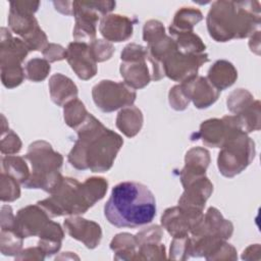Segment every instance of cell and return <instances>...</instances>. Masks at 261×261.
I'll return each instance as SVG.
<instances>
[{"mask_svg":"<svg viewBox=\"0 0 261 261\" xmlns=\"http://www.w3.org/2000/svg\"><path fill=\"white\" fill-rule=\"evenodd\" d=\"M76 130L79 138L68 154L69 163L76 169L89 168L92 172L109 170L123 144L121 137L91 113Z\"/></svg>","mask_w":261,"mask_h":261,"instance_id":"cell-1","label":"cell"},{"mask_svg":"<svg viewBox=\"0 0 261 261\" xmlns=\"http://www.w3.org/2000/svg\"><path fill=\"white\" fill-rule=\"evenodd\" d=\"M156 200L143 184L123 181L111 191L104 216L116 227L136 228L150 223L156 215Z\"/></svg>","mask_w":261,"mask_h":261,"instance_id":"cell-2","label":"cell"},{"mask_svg":"<svg viewBox=\"0 0 261 261\" xmlns=\"http://www.w3.org/2000/svg\"><path fill=\"white\" fill-rule=\"evenodd\" d=\"M259 2L215 1L207 15V29L216 42L242 39L254 34L260 23Z\"/></svg>","mask_w":261,"mask_h":261,"instance_id":"cell-3","label":"cell"},{"mask_svg":"<svg viewBox=\"0 0 261 261\" xmlns=\"http://www.w3.org/2000/svg\"><path fill=\"white\" fill-rule=\"evenodd\" d=\"M107 188L108 182L103 177H90L83 184L64 177L52 196L37 204L50 216L83 214L104 197Z\"/></svg>","mask_w":261,"mask_h":261,"instance_id":"cell-4","label":"cell"},{"mask_svg":"<svg viewBox=\"0 0 261 261\" xmlns=\"http://www.w3.org/2000/svg\"><path fill=\"white\" fill-rule=\"evenodd\" d=\"M25 159L31 162L32 174L23 187L42 189L52 194L63 178L59 171L63 162L62 156L53 151L47 142L37 141L30 145Z\"/></svg>","mask_w":261,"mask_h":261,"instance_id":"cell-5","label":"cell"},{"mask_svg":"<svg viewBox=\"0 0 261 261\" xmlns=\"http://www.w3.org/2000/svg\"><path fill=\"white\" fill-rule=\"evenodd\" d=\"M39 5L38 1L10 2L8 25L13 33L22 38L29 50L43 52L48 46L47 37L34 16Z\"/></svg>","mask_w":261,"mask_h":261,"instance_id":"cell-6","label":"cell"},{"mask_svg":"<svg viewBox=\"0 0 261 261\" xmlns=\"http://www.w3.org/2000/svg\"><path fill=\"white\" fill-rule=\"evenodd\" d=\"M221 148L217 165L219 172L226 177L241 173L255 156L254 142L240 128L230 130Z\"/></svg>","mask_w":261,"mask_h":261,"instance_id":"cell-7","label":"cell"},{"mask_svg":"<svg viewBox=\"0 0 261 261\" xmlns=\"http://www.w3.org/2000/svg\"><path fill=\"white\" fill-rule=\"evenodd\" d=\"M75 25L72 36L76 42L89 43L95 41L96 25L99 15L112 11L113 1H72Z\"/></svg>","mask_w":261,"mask_h":261,"instance_id":"cell-8","label":"cell"},{"mask_svg":"<svg viewBox=\"0 0 261 261\" xmlns=\"http://www.w3.org/2000/svg\"><path fill=\"white\" fill-rule=\"evenodd\" d=\"M92 96L100 110L112 112L121 107L132 106L137 94L125 83L103 80L93 87Z\"/></svg>","mask_w":261,"mask_h":261,"instance_id":"cell-9","label":"cell"},{"mask_svg":"<svg viewBox=\"0 0 261 261\" xmlns=\"http://www.w3.org/2000/svg\"><path fill=\"white\" fill-rule=\"evenodd\" d=\"M209 61L208 54H187L177 50L176 45L162 61L164 75L175 82L185 83L197 76L198 69Z\"/></svg>","mask_w":261,"mask_h":261,"instance_id":"cell-10","label":"cell"},{"mask_svg":"<svg viewBox=\"0 0 261 261\" xmlns=\"http://www.w3.org/2000/svg\"><path fill=\"white\" fill-rule=\"evenodd\" d=\"M49 222V214L40 205H30L18 210L12 230L21 239L39 236Z\"/></svg>","mask_w":261,"mask_h":261,"instance_id":"cell-11","label":"cell"},{"mask_svg":"<svg viewBox=\"0 0 261 261\" xmlns=\"http://www.w3.org/2000/svg\"><path fill=\"white\" fill-rule=\"evenodd\" d=\"M236 127L241 129L237 116H224L221 120L217 118L208 119L201 123L200 130L193 135L196 137L193 140L201 139L206 146L220 148L230 130Z\"/></svg>","mask_w":261,"mask_h":261,"instance_id":"cell-12","label":"cell"},{"mask_svg":"<svg viewBox=\"0 0 261 261\" xmlns=\"http://www.w3.org/2000/svg\"><path fill=\"white\" fill-rule=\"evenodd\" d=\"M202 216V213H195L177 206L165 210L161 217V223L173 238H185Z\"/></svg>","mask_w":261,"mask_h":261,"instance_id":"cell-13","label":"cell"},{"mask_svg":"<svg viewBox=\"0 0 261 261\" xmlns=\"http://www.w3.org/2000/svg\"><path fill=\"white\" fill-rule=\"evenodd\" d=\"M66 59L75 74L84 81L92 79L97 73V62L91 53L90 46L86 43L76 41L69 43Z\"/></svg>","mask_w":261,"mask_h":261,"instance_id":"cell-14","label":"cell"},{"mask_svg":"<svg viewBox=\"0 0 261 261\" xmlns=\"http://www.w3.org/2000/svg\"><path fill=\"white\" fill-rule=\"evenodd\" d=\"M233 226L231 222L224 219L216 208L210 207L205 216L203 215L192 228L191 233L193 237L214 236L222 240H226L230 238Z\"/></svg>","mask_w":261,"mask_h":261,"instance_id":"cell-15","label":"cell"},{"mask_svg":"<svg viewBox=\"0 0 261 261\" xmlns=\"http://www.w3.org/2000/svg\"><path fill=\"white\" fill-rule=\"evenodd\" d=\"M180 86L187 97L199 109L209 107L219 97V91L204 76H195L190 81L181 83Z\"/></svg>","mask_w":261,"mask_h":261,"instance_id":"cell-16","label":"cell"},{"mask_svg":"<svg viewBox=\"0 0 261 261\" xmlns=\"http://www.w3.org/2000/svg\"><path fill=\"white\" fill-rule=\"evenodd\" d=\"M64 227L72 239L83 242L89 249H94L100 244L102 230L100 225L94 221L71 217L64 220Z\"/></svg>","mask_w":261,"mask_h":261,"instance_id":"cell-17","label":"cell"},{"mask_svg":"<svg viewBox=\"0 0 261 261\" xmlns=\"http://www.w3.org/2000/svg\"><path fill=\"white\" fill-rule=\"evenodd\" d=\"M133 24L125 15L109 14L101 19L99 31L107 41L123 42L133 36Z\"/></svg>","mask_w":261,"mask_h":261,"instance_id":"cell-18","label":"cell"},{"mask_svg":"<svg viewBox=\"0 0 261 261\" xmlns=\"http://www.w3.org/2000/svg\"><path fill=\"white\" fill-rule=\"evenodd\" d=\"M148 57L123 60L120 64V74L124 83L132 89H142L146 87L151 80L149 69L146 63Z\"/></svg>","mask_w":261,"mask_h":261,"instance_id":"cell-19","label":"cell"},{"mask_svg":"<svg viewBox=\"0 0 261 261\" xmlns=\"http://www.w3.org/2000/svg\"><path fill=\"white\" fill-rule=\"evenodd\" d=\"M49 90L52 101L58 106H64L69 101L76 98L77 88L70 79L61 73L51 76Z\"/></svg>","mask_w":261,"mask_h":261,"instance_id":"cell-20","label":"cell"},{"mask_svg":"<svg viewBox=\"0 0 261 261\" xmlns=\"http://www.w3.org/2000/svg\"><path fill=\"white\" fill-rule=\"evenodd\" d=\"M238 77V71L232 63L226 60H217L208 70L207 80L219 92L230 87Z\"/></svg>","mask_w":261,"mask_h":261,"instance_id":"cell-21","label":"cell"},{"mask_svg":"<svg viewBox=\"0 0 261 261\" xmlns=\"http://www.w3.org/2000/svg\"><path fill=\"white\" fill-rule=\"evenodd\" d=\"M143 125L142 111L135 106H127L123 108L117 115L116 126L126 137H135Z\"/></svg>","mask_w":261,"mask_h":261,"instance_id":"cell-22","label":"cell"},{"mask_svg":"<svg viewBox=\"0 0 261 261\" xmlns=\"http://www.w3.org/2000/svg\"><path fill=\"white\" fill-rule=\"evenodd\" d=\"M63 236L64 233L59 223L50 220L39 234L40 241L38 245L44 251L46 256H51L59 251Z\"/></svg>","mask_w":261,"mask_h":261,"instance_id":"cell-23","label":"cell"},{"mask_svg":"<svg viewBox=\"0 0 261 261\" xmlns=\"http://www.w3.org/2000/svg\"><path fill=\"white\" fill-rule=\"evenodd\" d=\"M203 19V14L200 10L193 7H181L177 10L174 18L169 25L170 35L182 32L193 31L194 25Z\"/></svg>","mask_w":261,"mask_h":261,"instance_id":"cell-24","label":"cell"},{"mask_svg":"<svg viewBox=\"0 0 261 261\" xmlns=\"http://www.w3.org/2000/svg\"><path fill=\"white\" fill-rule=\"evenodd\" d=\"M209 152L203 148L196 147L186 154V166L180 171L181 175H200L205 174L209 164Z\"/></svg>","mask_w":261,"mask_h":261,"instance_id":"cell-25","label":"cell"},{"mask_svg":"<svg viewBox=\"0 0 261 261\" xmlns=\"http://www.w3.org/2000/svg\"><path fill=\"white\" fill-rule=\"evenodd\" d=\"M2 172L13 177L19 184H24L30 177L29 167L22 157L8 155L2 157Z\"/></svg>","mask_w":261,"mask_h":261,"instance_id":"cell-26","label":"cell"},{"mask_svg":"<svg viewBox=\"0 0 261 261\" xmlns=\"http://www.w3.org/2000/svg\"><path fill=\"white\" fill-rule=\"evenodd\" d=\"M171 38L174 40L178 51L187 54H201L204 53L206 46L199 36L193 31L172 34Z\"/></svg>","mask_w":261,"mask_h":261,"instance_id":"cell-27","label":"cell"},{"mask_svg":"<svg viewBox=\"0 0 261 261\" xmlns=\"http://www.w3.org/2000/svg\"><path fill=\"white\" fill-rule=\"evenodd\" d=\"M90 113L87 112L85 105L79 100L73 99L64 105V120L72 128H77L88 118Z\"/></svg>","mask_w":261,"mask_h":261,"instance_id":"cell-28","label":"cell"},{"mask_svg":"<svg viewBox=\"0 0 261 261\" xmlns=\"http://www.w3.org/2000/svg\"><path fill=\"white\" fill-rule=\"evenodd\" d=\"M137 247H139L137 238L129 233L116 234L110 244L111 250H113L116 255L121 254L118 259H125L126 254H128L129 259H135L133 255L138 253L136 251Z\"/></svg>","mask_w":261,"mask_h":261,"instance_id":"cell-29","label":"cell"},{"mask_svg":"<svg viewBox=\"0 0 261 261\" xmlns=\"http://www.w3.org/2000/svg\"><path fill=\"white\" fill-rule=\"evenodd\" d=\"M50 64L47 60L41 58H33L28 61L24 67L25 77L33 82H41L45 80L50 72Z\"/></svg>","mask_w":261,"mask_h":261,"instance_id":"cell-30","label":"cell"},{"mask_svg":"<svg viewBox=\"0 0 261 261\" xmlns=\"http://www.w3.org/2000/svg\"><path fill=\"white\" fill-rule=\"evenodd\" d=\"M252 101L253 97L248 91L244 89H238L233 91L227 98V108L238 115L246 110L249 106H251L253 104Z\"/></svg>","mask_w":261,"mask_h":261,"instance_id":"cell-31","label":"cell"},{"mask_svg":"<svg viewBox=\"0 0 261 261\" xmlns=\"http://www.w3.org/2000/svg\"><path fill=\"white\" fill-rule=\"evenodd\" d=\"M22 240L12 229H1V252L12 256L20 253Z\"/></svg>","mask_w":261,"mask_h":261,"instance_id":"cell-32","label":"cell"},{"mask_svg":"<svg viewBox=\"0 0 261 261\" xmlns=\"http://www.w3.org/2000/svg\"><path fill=\"white\" fill-rule=\"evenodd\" d=\"M1 189L0 198L3 202H12L19 198V182L13 177L1 172Z\"/></svg>","mask_w":261,"mask_h":261,"instance_id":"cell-33","label":"cell"},{"mask_svg":"<svg viewBox=\"0 0 261 261\" xmlns=\"http://www.w3.org/2000/svg\"><path fill=\"white\" fill-rule=\"evenodd\" d=\"M21 149V141L18 136L11 129H2L1 153L12 155L18 153Z\"/></svg>","mask_w":261,"mask_h":261,"instance_id":"cell-34","label":"cell"},{"mask_svg":"<svg viewBox=\"0 0 261 261\" xmlns=\"http://www.w3.org/2000/svg\"><path fill=\"white\" fill-rule=\"evenodd\" d=\"M163 24L158 20H149L145 23L143 30V39L148 45L153 44L165 37Z\"/></svg>","mask_w":261,"mask_h":261,"instance_id":"cell-35","label":"cell"},{"mask_svg":"<svg viewBox=\"0 0 261 261\" xmlns=\"http://www.w3.org/2000/svg\"><path fill=\"white\" fill-rule=\"evenodd\" d=\"M90 50L95 61L102 62L108 60L112 56L114 52V47L107 41L95 40L90 44Z\"/></svg>","mask_w":261,"mask_h":261,"instance_id":"cell-36","label":"cell"},{"mask_svg":"<svg viewBox=\"0 0 261 261\" xmlns=\"http://www.w3.org/2000/svg\"><path fill=\"white\" fill-rule=\"evenodd\" d=\"M190 99L185 94L180 85L174 86L169 92V104L175 110H185L189 105Z\"/></svg>","mask_w":261,"mask_h":261,"instance_id":"cell-37","label":"cell"},{"mask_svg":"<svg viewBox=\"0 0 261 261\" xmlns=\"http://www.w3.org/2000/svg\"><path fill=\"white\" fill-rule=\"evenodd\" d=\"M43 55L49 62L59 61L66 58V49L60 45L48 44V46L43 50Z\"/></svg>","mask_w":261,"mask_h":261,"instance_id":"cell-38","label":"cell"},{"mask_svg":"<svg viewBox=\"0 0 261 261\" xmlns=\"http://www.w3.org/2000/svg\"><path fill=\"white\" fill-rule=\"evenodd\" d=\"M14 216L10 206H3L1 210V229H12Z\"/></svg>","mask_w":261,"mask_h":261,"instance_id":"cell-39","label":"cell"}]
</instances>
